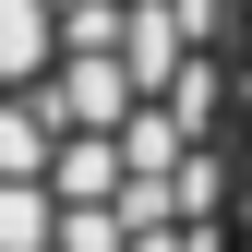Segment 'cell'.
<instances>
[{
  "instance_id": "1",
  "label": "cell",
  "mask_w": 252,
  "mask_h": 252,
  "mask_svg": "<svg viewBox=\"0 0 252 252\" xmlns=\"http://www.w3.org/2000/svg\"><path fill=\"white\" fill-rule=\"evenodd\" d=\"M0 252H60V180H0Z\"/></svg>"
}]
</instances>
